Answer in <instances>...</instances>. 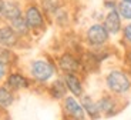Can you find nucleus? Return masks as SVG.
<instances>
[{"mask_svg": "<svg viewBox=\"0 0 131 120\" xmlns=\"http://www.w3.org/2000/svg\"><path fill=\"white\" fill-rule=\"evenodd\" d=\"M9 24L13 27V30L17 33V36H19L21 40L26 42V40H29L30 37H31V32H30V29H29V26H27V23H26V20H24L23 16L19 17V19L12 20Z\"/></svg>", "mask_w": 131, "mask_h": 120, "instance_id": "dca6fc26", "label": "nucleus"}, {"mask_svg": "<svg viewBox=\"0 0 131 120\" xmlns=\"http://www.w3.org/2000/svg\"><path fill=\"white\" fill-rule=\"evenodd\" d=\"M23 16V4L20 0H2L0 2V17L6 23Z\"/></svg>", "mask_w": 131, "mask_h": 120, "instance_id": "9d476101", "label": "nucleus"}, {"mask_svg": "<svg viewBox=\"0 0 131 120\" xmlns=\"http://www.w3.org/2000/svg\"><path fill=\"white\" fill-rule=\"evenodd\" d=\"M97 104H98V110H100L101 117H113L123 110L121 97L114 96L111 93L101 94L97 99Z\"/></svg>", "mask_w": 131, "mask_h": 120, "instance_id": "423d86ee", "label": "nucleus"}, {"mask_svg": "<svg viewBox=\"0 0 131 120\" xmlns=\"http://www.w3.org/2000/svg\"><path fill=\"white\" fill-rule=\"evenodd\" d=\"M101 23L104 24V27L107 29V32L110 33V36H118L121 34L123 26H124V22H123L121 16L118 14L117 10H110V12H105V14L103 16Z\"/></svg>", "mask_w": 131, "mask_h": 120, "instance_id": "9b49d317", "label": "nucleus"}, {"mask_svg": "<svg viewBox=\"0 0 131 120\" xmlns=\"http://www.w3.org/2000/svg\"><path fill=\"white\" fill-rule=\"evenodd\" d=\"M39 4L44 10V13L47 14V17L51 20V16L64 4V2L63 0H39Z\"/></svg>", "mask_w": 131, "mask_h": 120, "instance_id": "f3484780", "label": "nucleus"}, {"mask_svg": "<svg viewBox=\"0 0 131 120\" xmlns=\"http://www.w3.org/2000/svg\"><path fill=\"white\" fill-rule=\"evenodd\" d=\"M124 64H125V67L130 70V73H131V47H127L125 49V52H124Z\"/></svg>", "mask_w": 131, "mask_h": 120, "instance_id": "5701e85b", "label": "nucleus"}, {"mask_svg": "<svg viewBox=\"0 0 131 120\" xmlns=\"http://www.w3.org/2000/svg\"><path fill=\"white\" fill-rule=\"evenodd\" d=\"M61 77L66 83L67 90H69V94H71L77 99H80L84 94V83H83V79L80 75L67 73V75H63Z\"/></svg>", "mask_w": 131, "mask_h": 120, "instance_id": "f8f14e48", "label": "nucleus"}, {"mask_svg": "<svg viewBox=\"0 0 131 120\" xmlns=\"http://www.w3.org/2000/svg\"><path fill=\"white\" fill-rule=\"evenodd\" d=\"M51 20L56 22V24H59L60 27H66L70 24V12L67 10V7L63 4L56 13L51 16Z\"/></svg>", "mask_w": 131, "mask_h": 120, "instance_id": "6ab92c4d", "label": "nucleus"}, {"mask_svg": "<svg viewBox=\"0 0 131 120\" xmlns=\"http://www.w3.org/2000/svg\"><path fill=\"white\" fill-rule=\"evenodd\" d=\"M23 17L31 32V36H40L44 33L50 23V19L36 0H27L23 4Z\"/></svg>", "mask_w": 131, "mask_h": 120, "instance_id": "f257e3e1", "label": "nucleus"}, {"mask_svg": "<svg viewBox=\"0 0 131 120\" xmlns=\"http://www.w3.org/2000/svg\"><path fill=\"white\" fill-rule=\"evenodd\" d=\"M16 101V93L10 90L4 83L0 85V110H7Z\"/></svg>", "mask_w": 131, "mask_h": 120, "instance_id": "2eb2a0df", "label": "nucleus"}, {"mask_svg": "<svg viewBox=\"0 0 131 120\" xmlns=\"http://www.w3.org/2000/svg\"><path fill=\"white\" fill-rule=\"evenodd\" d=\"M63 120H73V119H69V117H63Z\"/></svg>", "mask_w": 131, "mask_h": 120, "instance_id": "393cba45", "label": "nucleus"}, {"mask_svg": "<svg viewBox=\"0 0 131 120\" xmlns=\"http://www.w3.org/2000/svg\"><path fill=\"white\" fill-rule=\"evenodd\" d=\"M17 60H19V57H17V54L14 53V50L0 46V62H3L6 66H9V67L12 69V67L16 66Z\"/></svg>", "mask_w": 131, "mask_h": 120, "instance_id": "a211bd4d", "label": "nucleus"}, {"mask_svg": "<svg viewBox=\"0 0 131 120\" xmlns=\"http://www.w3.org/2000/svg\"><path fill=\"white\" fill-rule=\"evenodd\" d=\"M0 2H2V0H0Z\"/></svg>", "mask_w": 131, "mask_h": 120, "instance_id": "bb28decb", "label": "nucleus"}, {"mask_svg": "<svg viewBox=\"0 0 131 120\" xmlns=\"http://www.w3.org/2000/svg\"><path fill=\"white\" fill-rule=\"evenodd\" d=\"M117 12L123 22H131V0H118Z\"/></svg>", "mask_w": 131, "mask_h": 120, "instance_id": "aec40b11", "label": "nucleus"}, {"mask_svg": "<svg viewBox=\"0 0 131 120\" xmlns=\"http://www.w3.org/2000/svg\"><path fill=\"white\" fill-rule=\"evenodd\" d=\"M117 4H118V0H103V9L105 12L117 10Z\"/></svg>", "mask_w": 131, "mask_h": 120, "instance_id": "4be33fe9", "label": "nucleus"}, {"mask_svg": "<svg viewBox=\"0 0 131 120\" xmlns=\"http://www.w3.org/2000/svg\"><path fill=\"white\" fill-rule=\"evenodd\" d=\"M3 83L10 89V90H13L14 93H19V91H21V90H27V89H30L33 85L31 79H30L29 76H26L24 73L17 71V70L9 71Z\"/></svg>", "mask_w": 131, "mask_h": 120, "instance_id": "6e6552de", "label": "nucleus"}, {"mask_svg": "<svg viewBox=\"0 0 131 120\" xmlns=\"http://www.w3.org/2000/svg\"><path fill=\"white\" fill-rule=\"evenodd\" d=\"M108 93L124 97L131 91V73L124 69H111L104 77Z\"/></svg>", "mask_w": 131, "mask_h": 120, "instance_id": "7ed1b4c3", "label": "nucleus"}, {"mask_svg": "<svg viewBox=\"0 0 131 120\" xmlns=\"http://www.w3.org/2000/svg\"><path fill=\"white\" fill-rule=\"evenodd\" d=\"M10 71V67L9 66H6L3 62H0V85L4 81V79H6L7 73Z\"/></svg>", "mask_w": 131, "mask_h": 120, "instance_id": "b1692460", "label": "nucleus"}, {"mask_svg": "<svg viewBox=\"0 0 131 120\" xmlns=\"http://www.w3.org/2000/svg\"><path fill=\"white\" fill-rule=\"evenodd\" d=\"M29 77L36 85H47L57 75V64L53 59H33L27 66Z\"/></svg>", "mask_w": 131, "mask_h": 120, "instance_id": "f03ea898", "label": "nucleus"}, {"mask_svg": "<svg viewBox=\"0 0 131 120\" xmlns=\"http://www.w3.org/2000/svg\"><path fill=\"white\" fill-rule=\"evenodd\" d=\"M61 109L63 117H69L73 120H87L85 112L80 103V99L74 97L71 94H67L61 100Z\"/></svg>", "mask_w": 131, "mask_h": 120, "instance_id": "0eeeda50", "label": "nucleus"}, {"mask_svg": "<svg viewBox=\"0 0 131 120\" xmlns=\"http://www.w3.org/2000/svg\"><path fill=\"white\" fill-rule=\"evenodd\" d=\"M24 43V40H21L17 36V33L13 30V27L9 23L2 22L0 23V46L2 47H7V49H17Z\"/></svg>", "mask_w": 131, "mask_h": 120, "instance_id": "1a4fd4ad", "label": "nucleus"}, {"mask_svg": "<svg viewBox=\"0 0 131 120\" xmlns=\"http://www.w3.org/2000/svg\"><path fill=\"white\" fill-rule=\"evenodd\" d=\"M110 37L111 36L101 22H95L90 24L84 32V42L91 50L105 47L110 42Z\"/></svg>", "mask_w": 131, "mask_h": 120, "instance_id": "20e7f679", "label": "nucleus"}, {"mask_svg": "<svg viewBox=\"0 0 131 120\" xmlns=\"http://www.w3.org/2000/svg\"><path fill=\"white\" fill-rule=\"evenodd\" d=\"M121 39H123V43L127 44V47H131V22H127L123 26Z\"/></svg>", "mask_w": 131, "mask_h": 120, "instance_id": "412c9836", "label": "nucleus"}, {"mask_svg": "<svg viewBox=\"0 0 131 120\" xmlns=\"http://www.w3.org/2000/svg\"><path fill=\"white\" fill-rule=\"evenodd\" d=\"M46 90H47V94H49L53 100L61 101L63 99L69 94V90L66 87V83H64V80H63V77H57V79H54V80H51L49 83Z\"/></svg>", "mask_w": 131, "mask_h": 120, "instance_id": "ddd939ff", "label": "nucleus"}, {"mask_svg": "<svg viewBox=\"0 0 131 120\" xmlns=\"http://www.w3.org/2000/svg\"><path fill=\"white\" fill-rule=\"evenodd\" d=\"M56 64H57V70L61 71V75H67V73L81 75L83 73V64L80 56H77L75 53L70 52V50L59 54V57L56 59Z\"/></svg>", "mask_w": 131, "mask_h": 120, "instance_id": "39448f33", "label": "nucleus"}, {"mask_svg": "<svg viewBox=\"0 0 131 120\" xmlns=\"http://www.w3.org/2000/svg\"><path fill=\"white\" fill-rule=\"evenodd\" d=\"M80 103H81L83 109L85 112V116L87 119L90 120H98L101 117L100 114V110H98V104H97V100L93 99L90 94H83L81 97H80Z\"/></svg>", "mask_w": 131, "mask_h": 120, "instance_id": "4468645a", "label": "nucleus"}, {"mask_svg": "<svg viewBox=\"0 0 131 120\" xmlns=\"http://www.w3.org/2000/svg\"><path fill=\"white\" fill-rule=\"evenodd\" d=\"M2 22H3V20H2V17H0V23H2Z\"/></svg>", "mask_w": 131, "mask_h": 120, "instance_id": "a878e982", "label": "nucleus"}]
</instances>
